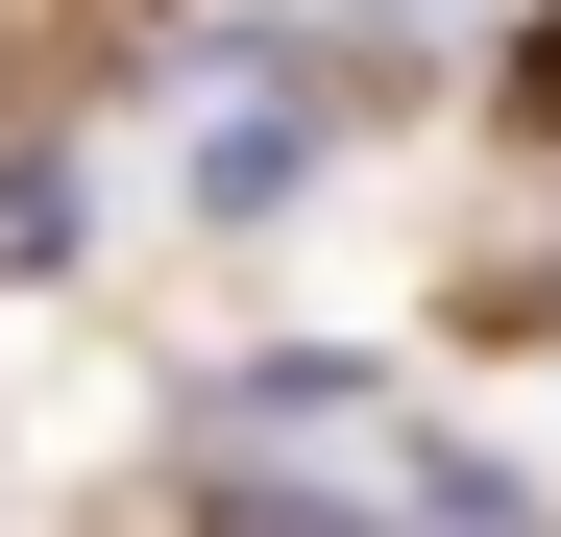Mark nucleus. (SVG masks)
<instances>
[{"mask_svg": "<svg viewBox=\"0 0 561 537\" xmlns=\"http://www.w3.org/2000/svg\"><path fill=\"white\" fill-rule=\"evenodd\" d=\"M171 171H196V220H268V196H294V73H220V99H196V147H171Z\"/></svg>", "mask_w": 561, "mask_h": 537, "instance_id": "f257e3e1", "label": "nucleus"}]
</instances>
